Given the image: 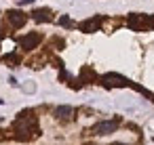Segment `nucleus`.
<instances>
[{
  "mask_svg": "<svg viewBox=\"0 0 154 145\" xmlns=\"http://www.w3.org/2000/svg\"><path fill=\"white\" fill-rule=\"evenodd\" d=\"M13 132H15V139L19 141H30L34 137H38V118L34 116L32 109H26L17 116L15 124H13Z\"/></svg>",
  "mask_w": 154,
  "mask_h": 145,
  "instance_id": "nucleus-1",
  "label": "nucleus"
},
{
  "mask_svg": "<svg viewBox=\"0 0 154 145\" xmlns=\"http://www.w3.org/2000/svg\"><path fill=\"white\" fill-rule=\"evenodd\" d=\"M101 84L108 86V88H112V86H133V88H137V90H143L141 86L131 84L127 78H122V76H118V74H106V76H101Z\"/></svg>",
  "mask_w": 154,
  "mask_h": 145,
  "instance_id": "nucleus-2",
  "label": "nucleus"
},
{
  "mask_svg": "<svg viewBox=\"0 0 154 145\" xmlns=\"http://www.w3.org/2000/svg\"><path fill=\"white\" fill-rule=\"evenodd\" d=\"M118 124H120L118 120H101V122H97V124L91 128V135H97V137L112 135V132H116Z\"/></svg>",
  "mask_w": 154,
  "mask_h": 145,
  "instance_id": "nucleus-3",
  "label": "nucleus"
},
{
  "mask_svg": "<svg viewBox=\"0 0 154 145\" xmlns=\"http://www.w3.org/2000/svg\"><path fill=\"white\" fill-rule=\"evenodd\" d=\"M40 42H42V36H40L38 32H30V34H26V36L19 38V46H21L23 51H34Z\"/></svg>",
  "mask_w": 154,
  "mask_h": 145,
  "instance_id": "nucleus-4",
  "label": "nucleus"
},
{
  "mask_svg": "<svg viewBox=\"0 0 154 145\" xmlns=\"http://www.w3.org/2000/svg\"><path fill=\"white\" fill-rule=\"evenodd\" d=\"M127 25L131 30H137V32H143L148 30V15H139V13H131L129 19H127Z\"/></svg>",
  "mask_w": 154,
  "mask_h": 145,
  "instance_id": "nucleus-5",
  "label": "nucleus"
},
{
  "mask_svg": "<svg viewBox=\"0 0 154 145\" xmlns=\"http://www.w3.org/2000/svg\"><path fill=\"white\" fill-rule=\"evenodd\" d=\"M7 21L11 23V28H21V25H26V21H28V17H26V13H21V11H17V9H13V11H7Z\"/></svg>",
  "mask_w": 154,
  "mask_h": 145,
  "instance_id": "nucleus-6",
  "label": "nucleus"
},
{
  "mask_svg": "<svg viewBox=\"0 0 154 145\" xmlns=\"http://www.w3.org/2000/svg\"><path fill=\"white\" fill-rule=\"evenodd\" d=\"M74 107L72 105H57L55 109H53V116L57 118V120H61V122H70L72 118H74Z\"/></svg>",
  "mask_w": 154,
  "mask_h": 145,
  "instance_id": "nucleus-7",
  "label": "nucleus"
},
{
  "mask_svg": "<svg viewBox=\"0 0 154 145\" xmlns=\"http://www.w3.org/2000/svg\"><path fill=\"white\" fill-rule=\"evenodd\" d=\"M101 21H103V17H101V15H97V17H93V19L82 21V23L78 25V30H80V32H97V30H99V25H101Z\"/></svg>",
  "mask_w": 154,
  "mask_h": 145,
  "instance_id": "nucleus-8",
  "label": "nucleus"
},
{
  "mask_svg": "<svg viewBox=\"0 0 154 145\" xmlns=\"http://www.w3.org/2000/svg\"><path fill=\"white\" fill-rule=\"evenodd\" d=\"M32 19H34L36 23H49V21H53V13H51L49 9H36V11L32 13Z\"/></svg>",
  "mask_w": 154,
  "mask_h": 145,
  "instance_id": "nucleus-9",
  "label": "nucleus"
},
{
  "mask_svg": "<svg viewBox=\"0 0 154 145\" xmlns=\"http://www.w3.org/2000/svg\"><path fill=\"white\" fill-rule=\"evenodd\" d=\"M2 59H5L7 63H17V65H19V57H17L15 53H11V55H5Z\"/></svg>",
  "mask_w": 154,
  "mask_h": 145,
  "instance_id": "nucleus-10",
  "label": "nucleus"
},
{
  "mask_svg": "<svg viewBox=\"0 0 154 145\" xmlns=\"http://www.w3.org/2000/svg\"><path fill=\"white\" fill-rule=\"evenodd\" d=\"M59 25H63V28H72V19H70L68 15H63V17L59 19Z\"/></svg>",
  "mask_w": 154,
  "mask_h": 145,
  "instance_id": "nucleus-11",
  "label": "nucleus"
},
{
  "mask_svg": "<svg viewBox=\"0 0 154 145\" xmlns=\"http://www.w3.org/2000/svg\"><path fill=\"white\" fill-rule=\"evenodd\" d=\"M154 28V15H148V30Z\"/></svg>",
  "mask_w": 154,
  "mask_h": 145,
  "instance_id": "nucleus-12",
  "label": "nucleus"
},
{
  "mask_svg": "<svg viewBox=\"0 0 154 145\" xmlns=\"http://www.w3.org/2000/svg\"><path fill=\"white\" fill-rule=\"evenodd\" d=\"M34 0H19V4H32Z\"/></svg>",
  "mask_w": 154,
  "mask_h": 145,
  "instance_id": "nucleus-13",
  "label": "nucleus"
},
{
  "mask_svg": "<svg viewBox=\"0 0 154 145\" xmlns=\"http://www.w3.org/2000/svg\"><path fill=\"white\" fill-rule=\"evenodd\" d=\"M112 145H127V143H112Z\"/></svg>",
  "mask_w": 154,
  "mask_h": 145,
  "instance_id": "nucleus-14",
  "label": "nucleus"
},
{
  "mask_svg": "<svg viewBox=\"0 0 154 145\" xmlns=\"http://www.w3.org/2000/svg\"><path fill=\"white\" fill-rule=\"evenodd\" d=\"M0 105H2V99H0Z\"/></svg>",
  "mask_w": 154,
  "mask_h": 145,
  "instance_id": "nucleus-15",
  "label": "nucleus"
}]
</instances>
